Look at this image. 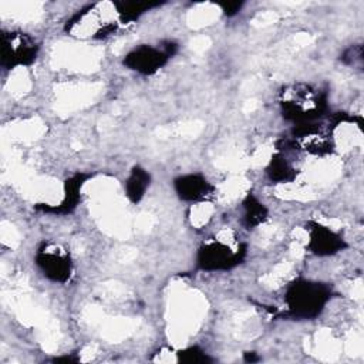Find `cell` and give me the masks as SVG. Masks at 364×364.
I'll return each mask as SVG.
<instances>
[{"mask_svg": "<svg viewBox=\"0 0 364 364\" xmlns=\"http://www.w3.org/2000/svg\"><path fill=\"white\" fill-rule=\"evenodd\" d=\"M115 18L119 20L115 3L90 4L67 23V31L78 37L101 38L115 30Z\"/></svg>", "mask_w": 364, "mask_h": 364, "instance_id": "6da1fadb", "label": "cell"}, {"mask_svg": "<svg viewBox=\"0 0 364 364\" xmlns=\"http://www.w3.org/2000/svg\"><path fill=\"white\" fill-rule=\"evenodd\" d=\"M289 309L294 316L313 317L320 313L328 300V290L317 283H294L286 296Z\"/></svg>", "mask_w": 364, "mask_h": 364, "instance_id": "7a4b0ae2", "label": "cell"}, {"mask_svg": "<svg viewBox=\"0 0 364 364\" xmlns=\"http://www.w3.org/2000/svg\"><path fill=\"white\" fill-rule=\"evenodd\" d=\"M282 107L286 117L293 119H309L317 115L323 102L320 94L314 92L307 85H294L283 91Z\"/></svg>", "mask_w": 364, "mask_h": 364, "instance_id": "3957f363", "label": "cell"}, {"mask_svg": "<svg viewBox=\"0 0 364 364\" xmlns=\"http://www.w3.org/2000/svg\"><path fill=\"white\" fill-rule=\"evenodd\" d=\"M37 55L36 41L24 33H10L3 34L1 46V63L4 67H18L27 65Z\"/></svg>", "mask_w": 364, "mask_h": 364, "instance_id": "277c9868", "label": "cell"}, {"mask_svg": "<svg viewBox=\"0 0 364 364\" xmlns=\"http://www.w3.org/2000/svg\"><path fill=\"white\" fill-rule=\"evenodd\" d=\"M171 55L172 53H169L166 48H156L144 44L129 51L124 58V64L141 74H154L164 64H166Z\"/></svg>", "mask_w": 364, "mask_h": 364, "instance_id": "5b68a950", "label": "cell"}, {"mask_svg": "<svg viewBox=\"0 0 364 364\" xmlns=\"http://www.w3.org/2000/svg\"><path fill=\"white\" fill-rule=\"evenodd\" d=\"M38 267L53 282L64 283L71 274V260L67 252L58 246H44L36 256Z\"/></svg>", "mask_w": 364, "mask_h": 364, "instance_id": "8992f818", "label": "cell"}, {"mask_svg": "<svg viewBox=\"0 0 364 364\" xmlns=\"http://www.w3.org/2000/svg\"><path fill=\"white\" fill-rule=\"evenodd\" d=\"M240 255L222 242L205 245L199 252V264L206 270L229 269L239 263Z\"/></svg>", "mask_w": 364, "mask_h": 364, "instance_id": "52a82bcc", "label": "cell"}, {"mask_svg": "<svg viewBox=\"0 0 364 364\" xmlns=\"http://www.w3.org/2000/svg\"><path fill=\"white\" fill-rule=\"evenodd\" d=\"M175 189L183 200H200L212 192V185L208 179L198 173L183 175L175 181Z\"/></svg>", "mask_w": 364, "mask_h": 364, "instance_id": "ba28073f", "label": "cell"}, {"mask_svg": "<svg viewBox=\"0 0 364 364\" xmlns=\"http://www.w3.org/2000/svg\"><path fill=\"white\" fill-rule=\"evenodd\" d=\"M309 246L317 255H333L343 249L346 245L343 242V237L338 236L336 232L318 225L310 233Z\"/></svg>", "mask_w": 364, "mask_h": 364, "instance_id": "9c48e42d", "label": "cell"}, {"mask_svg": "<svg viewBox=\"0 0 364 364\" xmlns=\"http://www.w3.org/2000/svg\"><path fill=\"white\" fill-rule=\"evenodd\" d=\"M148 186H149V173L145 169H141L139 166L134 168L125 183L128 198L132 202H139L145 195V191Z\"/></svg>", "mask_w": 364, "mask_h": 364, "instance_id": "30bf717a", "label": "cell"}]
</instances>
